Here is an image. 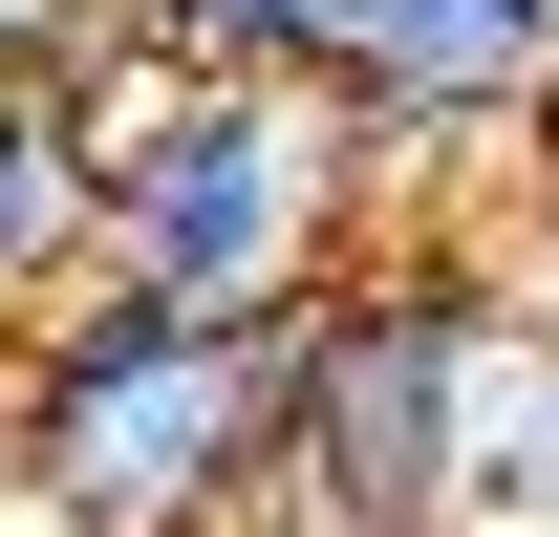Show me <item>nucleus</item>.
Segmentation results:
<instances>
[{"label":"nucleus","mask_w":559,"mask_h":537,"mask_svg":"<svg viewBox=\"0 0 559 537\" xmlns=\"http://www.w3.org/2000/svg\"><path fill=\"white\" fill-rule=\"evenodd\" d=\"M280 323L259 301L66 279L22 323V366H0V494L44 537H237L259 516V452H280Z\"/></svg>","instance_id":"obj_1"},{"label":"nucleus","mask_w":559,"mask_h":537,"mask_svg":"<svg viewBox=\"0 0 559 537\" xmlns=\"http://www.w3.org/2000/svg\"><path fill=\"white\" fill-rule=\"evenodd\" d=\"M86 86H108V259L86 279H130V301H259L280 323V301L388 215L323 86L151 65V44H108V22H86Z\"/></svg>","instance_id":"obj_2"},{"label":"nucleus","mask_w":559,"mask_h":537,"mask_svg":"<svg viewBox=\"0 0 559 537\" xmlns=\"http://www.w3.org/2000/svg\"><path fill=\"white\" fill-rule=\"evenodd\" d=\"M474 323H495V259L366 215L345 259L301 279V323H280V452H259V516L237 537H430Z\"/></svg>","instance_id":"obj_3"},{"label":"nucleus","mask_w":559,"mask_h":537,"mask_svg":"<svg viewBox=\"0 0 559 537\" xmlns=\"http://www.w3.org/2000/svg\"><path fill=\"white\" fill-rule=\"evenodd\" d=\"M345 108L366 194H430V172H516V130L559 108V0H345Z\"/></svg>","instance_id":"obj_4"},{"label":"nucleus","mask_w":559,"mask_h":537,"mask_svg":"<svg viewBox=\"0 0 559 537\" xmlns=\"http://www.w3.org/2000/svg\"><path fill=\"white\" fill-rule=\"evenodd\" d=\"M86 259H108V86L66 22V44H0V323H44Z\"/></svg>","instance_id":"obj_5"},{"label":"nucleus","mask_w":559,"mask_h":537,"mask_svg":"<svg viewBox=\"0 0 559 537\" xmlns=\"http://www.w3.org/2000/svg\"><path fill=\"white\" fill-rule=\"evenodd\" d=\"M430 537H559V323L495 279L474 366H452V494H430Z\"/></svg>","instance_id":"obj_6"},{"label":"nucleus","mask_w":559,"mask_h":537,"mask_svg":"<svg viewBox=\"0 0 559 537\" xmlns=\"http://www.w3.org/2000/svg\"><path fill=\"white\" fill-rule=\"evenodd\" d=\"M108 44H151V65H259V86H323L345 65V0H86Z\"/></svg>","instance_id":"obj_7"},{"label":"nucleus","mask_w":559,"mask_h":537,"mask_svg":"<svg viewBox=\"0 0 559 537\" xmlns=\"http://www.w3.org/2000/svg\"><path fill=\"white\" fill-rule=\"evenodd\" d=\"M516 301H538V323H559V108H538V130H516Z\"/></svg>","instance_id":"obj_8"},{"label":"nucleus","mask_w":559,"mask_h":537,"mask_svg":"<svg viewBox=\"0 0 559 537\" xmlns=\"http://www.w3.org/2000/svg\"><path fill=\"white\" fill-rule=\"evenodd\" d=\"M66 22H86V0H0V44H66Z\"/></svg>","instance_id":"obj_9"},{"label":"nucleus","mask_w":559,"mask_h":537,"mask_svg":"<svg viewBox=\"0 0 559 537\" xmlns=\"http://www.w3.org/2000/svg\"><path fill=\"white\" fill-rule=\"evenodd\" d=\"M0 366H22V323H0Z\"/></svg>","instance_id":"obj_10"}]
</instances>
